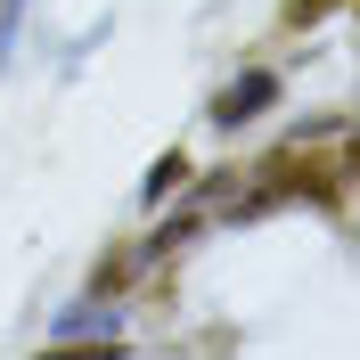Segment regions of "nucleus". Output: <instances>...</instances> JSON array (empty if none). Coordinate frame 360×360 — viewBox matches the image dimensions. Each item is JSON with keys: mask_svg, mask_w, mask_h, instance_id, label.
<instances>
[{"mask_svg": "<svg viewBox=\"0 0 360 360\" xmlns=\"http://www.w3.org/2000/svg\"><path fill=\"white\" fill-rule=\"evenodd\" d=\"M328 8H344V0H278V25L287 33H303V25H319Z\"/></svg>", "mask_w": 360, "mask_h": 360, "instance_id": "2", "label": "nucleus"}, {"mask_svg": "<svg viewBox=\"0 0 360 360\" xmlns=\"http://www.w3.org/2000/svg\"><path fill=\"white\" fill-rule=\"evenodd\" d=\"M270 172V197H295V188H303V197H344V180H352V156H319V148H303V139H295V148H278V156L262 164Z\"/></svg>", "mask_w": 360, "mask_h": 360, "instance_id": "1", "label": "nucleus"}]
</instances>
